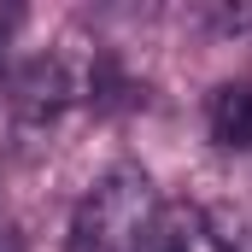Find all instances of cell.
I'll return each instance as SVG.
<instances>
[{
  "label": "cell",
  "mask_w": 252,
  "mask_h": 252,
  "mask_svg": "<svg viewBox=\"0 0 252 252\" xmlns=\"http://www.w3.org/2000/svg\"><path fill=\"white\" fill-rule=\"evenodd\" d=\"M0 252H24V235H18L12 217H0Z\"/></svg>",
  "instance_id": "cell-4"
},
{
  "label": "cell",
  "mask_w": 252,
  "mask_h": 252,
  "mask_svg": "<svg viewBox=\"0 0 252 252\" xmlns=\"http://www.w3.org/2000/svg\"><path fill=\"white\" fill-rule=\"evenodd\" d=\"M158 217H164V199L153 176L135 164H118L82 193L70 217V252H153Z\"/></svg>",
  "instance_id": "cell-1"
},
{
  "label": "cell",
  "mask_w": 252,
  "mask_h": 252,
  "mask_svg": "<svg viewBox=\"0 0 252 252\" xmlns=\"http://www.w3.org/2000/svg\"><path fill=\"white\" fill-rule=\"evenodd\" d=\"M205 124H211V141L229 147V153H252V76L241 82H223L205 106Z\"/></svg>",
  "instance_id": "cell-3"
},
{
  "label": "cell",
  "mask_w": 252,
  "mask_h": 252,
  "mask_svg": "<svg viewBox=\"0 0 252 252\" xmlns=\"http://www.w3.org/2000/svg\"><path fill=\"white\" fill-rule=\"evenodd\" d=\"M76 100H88V76L64 59V53H35V59H24L6 76V106L24 124H53Z\"/></svg>",
  "instance_id": "cell-2"
},
{
  "label": "cell",
  "mask_w": 252,
  "mask_h": 252,
  "mask_svg": "<svg viewBox=\"0 0 252 252\" xmlns=\"http://www.w3.org/2000/svg\"><path fill=\"white\" fill-rule=\"evenodd\" d=\"M6 30H12V12H0V41H6Z\"/></svg>",
  "instance_id": "cell-5"
}]
</instances>
